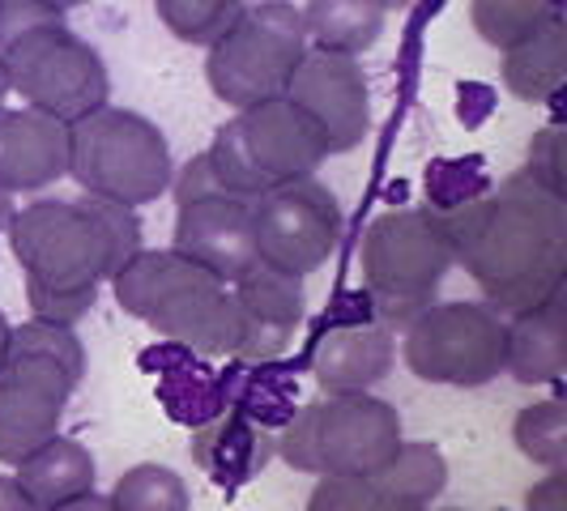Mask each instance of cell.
<instances>
[{
  "label": "cell",
  "instance_id": "ab89813d",
  "mask_svg": "<svg viewBox=\"0 0 567 511\" xmlns=\"http://www.w3.org/2000/svg\"><path fill=\"white\" fill-rule=\"evenodd\" d=\"M4 94H9V77H4V64H0V107H4Z\"/></svg>",
  "mask_w": 567,
  "mask_h": 511
},
{
  "label": "cell",
  "instance_id": "2e32d148",
  "mask_svg": "<svg viewBox=\"0 0 567 511\" xmlns=\"http://www.w3.org/2000/svg\"><path fill=\"white\" fill-rule=\"evenodd\" d=\"M69 175V128L34 107H0V192H43Z\"/></svg>",
  "mask_w": 567,
  "mask_h": 511
},
{
  "label": "cell",
  "instance_id": "52a82bcc",
  "mask_svg": "<svg viewBox=\"0 0 567 511\" xmlns=\"http://www.w3.org/2000/svg\"><path fill=\"white\" fill-rule=\"evenodd\" d=\"M205 154L230 197L260 200L282 184L312 179L316 167L329 158V145L312 119L282 94L227 119Z\"/></svg>",
  "mask_w": 567,
  "mask_h": 511
},
{
  "label": "cell",
  "instance_id": "f1b7e54d",
  "mask_svg": "<svg viewBox=\"0 0 567 511\" xmlns=\"http://www.w3.org/2000/svg\"><path fill=\"white\" fill-rule=\"evenodd\" d=\"M308 511H405L375 478H320Z\"/></svg>",
  "mask_w": 567,
  "mask_h": 511
},
{
  "label": "cell",
  "instance_id": "f546056e",
  "mask_svg": "<svg viewBox=\"0 0 567 511\" xmlns=\"http://www.w3.org/2000/svg\"><path fill=\"white\" fill-rule=\"evenodd\" d=\"M27 299H30L34 320L73 328V324L99 303V290H34V285H27Z\"/></svg>",
  "mask_w": 567,
  "mask_h": 511
},
{
  "label": "cell",
  "instance_id": "6da1fadb",
  "mask_svg": "<svg viewBox=\"0 0 567 511\" xmlns=\"http://www.w3.org/2000/svg\"><path fill=\"white\" fill-rule=\"evenodd\" d=\"M453 260L478 282L486 307L520 315L564 290L567 273V200L512 175L491 197L444 213Z\"/></svg>",
  "mask_w": 567,
  "mask_h": 511
},
{
  "label": "cell",
  "instance_id": "30bf717a",
  "mask_svg": "<svg viewBox=\"0 0 567 511\" xmlns=\"http://www.w3.org/2000/svg\"><path fill=\"white\" fill-rule=\"evenodd\" d=\"M0 64H4L9 90H18L27 107L52 115L64 128L82 115L99 112L112 90L103 56L69 27H43L13 39L0 52Z\"/></svg>",
  "mask_w": 567,
  "mask_h": 511
},
{
  "label": "cell",
  "instance_id": "60d3db41",
  "mask_svg": "<svg viewBox=\"0 0 567 511\" xmlns=\"http://www.w3.org/2000/svg\"><path fill=\"white\" fill-rule=\"evenodd\" d=\"M380 4H384V13H389V9H405L410 0H380Z\"/></svg>",
  "mask_w": 567,
  "mask_h": 511
},
{
  "label": "cell",
  "instance_id": "8fae6325",
  "mask_svg": "<svg viewBox=\"0 0 567 511\" xmlns=\"http://www.w3.org/2000/svg\"><path fill=\"white\" fill-rule=\"evenodd\" d=\"M508 320L486 303H431L405 324L401 358L426 384L483 388L504 371Z\"/></svg>",
  "mask_w": 567,
  "mask_h": 511
},
{
  "label": "cell",
  "instance_id": "4fadbf2b",
  "mask_svg": "<svg viewBox=\"0 0 567 511\" xmlns=\"http://www.w3.org/2000/svg\"><path fill=\"white\" fill-rule=\"evenodd\" d=\"M286 98L316 124V133L333 154H350L363 145L371 128V90L368 73L354 56L333 52H308L299 60L295 77L286 85Z\"/></svg>",
  "mask_w": 567,
  "mask_h": 511
},
{
  "label": "cell",
  "instance_id": "ffe728a7",
  "mask_svg": "<svg viewBox=\"0 0 567 511\" xmlns=\"http://www.w3.org/2000/svg\"><path fill=\"white\" fill-rule=\"evenodd\" d=\"M142 363L150 371H158V397L167 405L171 418H179L184 426H205L209 418H218L227 409L223 400V384L218 375L205 367V358L184 350V345H163V350H145Z\"/></svg>",
  "mask_w": 567,
  "mask_h": 511
},
{
  "label": "cell",
  "instance_id": "d4e9b609",
  "mask_svg": "<svg viewBox=\"0 0 567 511\" xmlns=\"http://www.w3.org/2000/svg\"><path fill=\"white\" fill-rule=\"evenodd\" d=\"M107 503L112 511H188L193 494L188 482L167 465H133L128 473L115 478Z\"/></svg>",
  "mask_w": 567,
  "mask_h": 511
},
{
  "label": "cell",
  "instance_id": "44dd1931",
  "mask_svg": "<svg viewBox=\"0 0 567 511\" xmlns=\"http://www.w3.org/2000/svg\"><path fill=\"white\" fill-rule=\"evenodd\" d=\"M13 469H18L13 482L22 486V494L30 499L34 511H52L60 503H69V499H78V494H90L94 478H99L94 456L85 452L78 439H64V435L48 439L43 448H34Z\"/></svg>",
  "mask_w": 567,
  "mask_h": 511
},
{
  "label": "cell",
  "instance_id": "8d00e7d4",
  "mask_svg": "<svg viewBox=\"0 0 567 511\" xmlns=\"http://www.w3.org/2000/svg\"><path fill=\"white\" fill-rule=\"evenodd\" d=\"M9 337H13V324H9V315L0 312V363H4V350H9Z\"/></svg>",
  "mask_w": 567,
  "mask_h": 511
},
{
  "label": "cell",
  "instance_id": "e0dca14e",
  "mask_svg": "<svg viewBox=\"0 0 567 511\" xmlns=\"http://www.w3.org/2000/svg\"><path fill=\"white\" fill-rule=\"evenodd\" d=\"M393 358H398L393 328L380 320H368V324L354 320L320 333L312 350V375L329 397H354L380 384L393 371Z\"/></svg>",
  "mask_w": 567,
  "mask_h": 511
},
{
  "label": "cell",
  "instance_id": "83f0119b",
  "mask_svg": "<svg viewBox=\"0 0 567 511\" xmlns=\"http://www.w3.org/2000/svg\"><path fill=\"white\" fill-rule=\"evenodd\" d=\"M470 18L491 48L508 52L516 43H525L542 22L555 18V4L550 0H470Z\"/></svg>",
  "mask_w": 567,
  "mask_h": 511
},
{
  "label": "cell",
  "instance_id": "5bb4252c",
  "mask_svg": "<svg viewBox=\"0 0 567 511\" xmlns=\"http://www.w3.org/2000/svg\"><path fill=\"white\" fill-rule=\"evenodd\" d=\"M218 282L235 285L260 264L252 234V200L200 197L175 209V248Z\"/></svg>",
  "mask_w": 567,
  "mask_h": 511
},
{
  "label": "cell",
  "instance_id": "7402d4cb",
  "mask_svg": "<svg viewBox=\"0 0 567 511\" xmlns=\"http://www.w3.org/2000/svg\"><path fill=\"white\" fill-rule=\"evenodd\" d=\"M303 13V34L316 52L333 56H354L368 52L384 34V4L380 0H308Z\"/></svg>",
  "mask_w": 567,
  "mask_h": 511
},
{
  "label": "cell",
  "instance_id": "d6986e66",
  "mask_svg": "<svg viewBox=\"0 0 567 511\" xmlns=\"http://www.w3.org/2000/svg\"><path fill=\"white\" fill-rule=\"evenodd\" d=\"M504 371L520 384H555L567 371V303L564 290L542 299L538 307L508 315Z\"/></svg>",
  "mask_w": 567,
  "mask_h": 511
},
{
  "label": "cell",
  "instance_id": "e575fe53",
  "mask_svg": "<svg viewBox=\"0 0 567 511\" xmlns=\"http://www.w3.org/2000/svg\"><path fill=\"white\" fill-rule=\"evenodd\" d=\"M0 511H34L30 499L22 494V486L13 482L9 473H0Z\"/></svg>",
  "mask_w": 567,
  "mask_h": 511
},
{
  "label": "cell",
  "instance_id": "836d02e7",
  "mask_svg": "<svg viewBox=\"0 0 567 511\" xmlns=\"http://www.w3.org/2000/svg\"><path fill=\"white\" fill-rule=\"evenodd\" d=\"M525 511H567V478L559 473H546L529 494H525Z\"/></svg>",
  "mask_w": 567,
  "mask_h": 511
},
{
  "label": "cell",
  "instance_id": "603a6c76",
  "mask_svg": "<svg viewBox=\"0 0 567 511\" xmlns=\"http://www.w3.org/2000/svg\"><path fill=\"white\" fill-rule=\"evenodd\" d=\"M567 73V34L564 18L555 13L550 22H542L525 43H516L504 52V85L525 103H546L550 94H559Z\"/></svg>",
  "mask_w": 567,
  "mask_h": 511
},
{
  "label": "cell",
  "instance_id": "9a60e30c",
  "mask_svg": "<svg viewBox=\"0 0 567 511\" xmlns=\"http://www.w3.org/2000/svg\"><path fill=\"white\" fill-rule=\"evenodd\" d=\"M230 294H235V315H239V337H235L230 363H244V367L274 363L308 312L303 278L256 264L252 273H244L230 285Z\"/></svg>",
  "mask_w": 567,
  "mask_h": 511
},
{
  "label": "cell",
  "instance_id": "7a4b0ae2",
  "mask_svg": "<svg viewBox=\"0 0 567 511\" xmlns=\"http://www.w3.org/2000/svg\"><path fill=\"white\" fill-rule=\"evenodd\" d=\"M9 248L34 290H99L142 252V218L99 197L30 200L9 218Z\"/></svg>",
  "mask_w": 567,
  "mask_h": 511
},
{
  "label": "cell",
  "instance_id": "f35d334b",
  "mask_svg": "<svg viewBox=\"0 0 567 511\" xmlns=\"http://www.w3.org/2000/svg\"><path fill=\"white\" fill-rule=\"evenodd\" d=\"M43 4H52L56 13H69V9H82V4H90V0H43Z\"/></svg>",
  "mask_w": 567,
  "mask_h": 511
},
{
  "label": "cell",
  "instance_id": "ac0fdd59",
  "mask_svg": "<svg viewBox=\"0 0 567 511\" xmlns=\"http://www.w3.org/2000/svg\"><path fill=\"white\" fill-rule=\"evenodd\" d=\"M193 460L205 469L209 482H218L223 490H239L260 478L265 465L274 460V435L252 418L223 409L218 418L193 430Z\"/></svg>",
  "mask_w": 567,
  "mask_h": 511
},
{
  "label": "cell",
  "instance_id": "cb8c5ba5",
  "mask_svg": "<svg viewBox=\"0 0 567 511\" xmlns=\"http://www.w3.org/2000/svg\"><path fill=\"white\" fill-rule=\"evenodd\" d=\"M375 482L384 486L405 511H431V499L444 494L449 486V465L435 444H405L393 452V460L375 473Z\"/></svg>",
  "mask_w": 567,
  "mask_h": 511
},
{
  "label": "cell",
  "instance_id": "484cf974",
  "mask_svg": "<svg viewBox=\"0 0 567 511\" xmlns=\"http://www.w3.org/2000/svg\"><path fill=\"white\" fill-rule=\"evenodd\" d=\"M244 9V0H154L158 22L193 48H214L239 22Z\"/></svg>",
  "mask_w": 567,
  "mask_h": 511
},
{
  "label": "cell",
  "instance_id": "ba28073f",
  "mask_svg": "<svg viewBox=\"0 0 567 511\" xmlns=\"http://www.w3.org/2000/svg\"><path fill=\"white\" fill-rule=\"evenodd\" d=\"M453 264L444 213L393 209L363 234V282L380 324H410L435 303V290Z\"/></svg>",
  "mask_w": 567,
  "mask_h": 511
},
{
  "label": "cell",
  "instance_id": "4316f807",
  "mask_svg": "<svg viewBox=\"0 0 567 511\" xmlns=\"http://www.w3.org/2000/svg\"><path fill=\"white\" fill-rule=\"evenodd\" d=\"M512 435H516V448L529 456V460H538L550 473H559L567 465V400L546 397L525 405L516 414Z\"/></svg>",
  "mask_w": 567,
  "mask_h": 511
},
{
  "label": "cell",
  "instance_id": "1f68e13d",
  "mask_svg": "<svg viewBox=\"0 0 567 511\" xmlns=\"http://www.w3.org/2000/svg\"><path fill=\"white\" fill-rule=\"evenodd\" d=\"M175 205H188V200H200V197H230L227 184L218 179V170L209 163V154H197L188 167L175 175Z\"/></svg>",
  "mask_w": 567,
  "mask_h": 511
},
{
  "label": "cell",
  "instance_id": "9c48e42d",
  "mask_svg": "<svg viewBox=\"0 0 567 511\" xmlns=\"http://www.w3.org/2000/svg\"><path fill=\"white\" fill-rule=\"evenodd\" d=\"M308 56L303 13L286 0H260L209 48L205 82L218 103L248 112L256 103L282 98L299 60Z\"/></svg>",
  "mask_w": 567,
  "mask_h": 511
},
{
  "label": "cell",
  "instance_id": "74e56055",
  "mask_svg": "<svg viewBox=\"0 0 567 511\" xmlns=\"http://www.w3.org/2000/svg\"><path fill=\"white\" fill-rule=\"evenodd\" d=\"M9 218H13V197H4V192H0V230L9 227Z\"/></svg>",
  "mask_w": 567,
  "mask_h": 511
},
{
  "label": "cell",
  "instance_id": "7c38bea8",
  "mask_svg": "<svg viewBox=\"0 0 567 511\" xmlns=\"http://www.w3.org/2000/svg\"><path fill=\"white\" fill-rule=\"evenodd\" d=\"M341 227H346L341 200L316 175L282 184L252 200L256 255L260 264L290 273V278H308L338 252Z\"/></svg>",
  "mask_w": 567,
  "mask_h": 511
},
{
  "label": "cell",
  "instance_id": "d6a6232c",
  "mask_svg": "<svg viewBox=\"0 0 567 511\" xmlns=\"http://www.w3.org/2000/svg\"><path fill=\"white\" fill-rule=\"evenodd\" d=\"M529 154H534V158H529L525 179H534L538 188L555 192V197H564V175H559V128H546V133H538Z\"/></svg>",
  "mask_w": 567,
  "mask_h": 511
},
{
  "label": "cell",
  "instance_id": "8992f818",
  "mask_svg": "<svg viewBox=\"0 0 567 511\" xmlns=\"http://www.w3.org/2000/svg\"><path fill=\"white\" fill-rule=\"evenodd\" d=\"M69 175L85 197L137 209L171 188V145L163 128L142 112L103 103L69 124Z\"/></svg>",
  "mask_w": 567,
  "mask_h": 511
},
{
  "label": "cell",
  "instance_id": "d590c367",
  "mask_svg": "<svg viewBox=\"0 0 567 511\" xmlns=\"http://www.w3.org/2000/svg\"><path fill=\"white\" fill-rule=\"evenodd\" d=\"M52 511H112V503H107V494H78V499H69V503H60V508Z\"/></svg>",
  "mask_w": 567,
  "mask_h": 511
},
{
  "label": "cell",
  "instance_id": "5b68a950",
  "mask_svg": "<svg viewBox=\"0 0 567 511\" xmlns=\"http://www.w3.org/2000/svg\"><path fill=\"white\" fill-rule=\"evenodd\" d=\"M398 448L401 414L371 393L299 405L282 423V435H274V452L316 478H375Z\"/></svg>",
  "mask_w": 567,
  "mask_h": 511
},
{
  "label": "cell",
  "instance_id": "277c9868",
  "mask_svg": "<svg viewBox=\"0 0 567 511\" xmlns=\"http://www.w3.org/2000/svg\"><path fill=\"white\" fill-rule=\"evenodd\" d=\"M85 375V345L73 328L27 320L0 363V460L18 465L60 435V418Z\"/></svg>",
  "mask_w": 567,
  "mask_h": 511
},
{
  "label": "cell",
  "instance_id": "3957f363",
  "mask_svg": "<svg viewBox=\"0 0 567 511\" xmlns=\"http://www.w3.org/2000/svg\"><path fill=\"white\" fill-rule=\"evenodd\" d=\"M115 303L150 324L158 337L200 358H230L239 337L235 294L179 252H137L112 278Z\"/></svg>",
  "mask_w": 567,
  "mask_h": 511
},
{
  "label": "cell",
  "instance_id": "4dcf8cb0",
  "mask_svg": "<svg viewBox=\"0 0 567 511\" xmlns=\"http://www.w3.org/2000/svg\"><path fill=\"white\" fill-rule=\"evenodd\" d=\"M43 27H64V13H56L43 0H0V52L13 39H22V34Z\"/></svg>",
  "mask_w": 567,
  "mask_h": 511
}]
</instances>
